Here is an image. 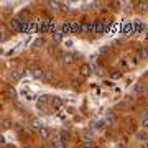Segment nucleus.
<instances>
[{
	"mask_svg": "<svg viewBox=\"0 0 148 148\" xmlns=\"http://www.w3.org/2000/svg\"><path fill=\"white\" fill-rule=\"evenodd\" d=\"M53 76H54V73L48 69L46 73H45V79H43V81H51V79H53Z\"/></svg>",
	"mask_w": 148,
	"mask_h": 148,
	"instance_id": "2eb2a0df",
	"label": "nucleus"
},
{
	"mask_svg": "<svg viewBox=\"0 0 148 148\" xmlns=\"http://www.w3.org/2000/svg\"><path fill=\"white\" fill-rule=\"evenodd\" d=\"M94 125V128H97V130H102V128L106 127V120H97L95 123H92Z\"/></svg>",
	"mask_w": 148,
	"mask_h": 148,
	"instance_id": "9d476101",
	"label": "nucleus"
},
{
	"mask_svg": "<svg viewBox=\"0 0 148 148\" xmlns=\"http://www.w3.org/2000/svg\"><path fill=\"white\" fill-rule=\"evenodd\" d=\"M137 56L138 59H147L148 58V48L147 46H142L137 49Z\"/></svg>",
	"mask_w": 148,
	"mask_h": 148,
	"instance_id": "7ed1b4c3",
	"label": "nucleus"
},
{
	"mask_svg": "<svg viewBox=\"0 0 148 148\" xmlns=\"http://www.w3.org/2000/svg\"><path fill=\"white\" fill-rule=\"evenodd\" d=\"M145 92V86L140 82V84H135V87H133V94H137V95H140V94H143Z\"/></svg>",
	"mask_w": 148,
	"mask_h": 148,
	"instance_id": "0eeeda50",
	"label": "nucleus"
},
{
	"mask_svg": "<svg viewBox=\"0 0 148 148\" xmlns=\"http://www.w3.org/2000/svg\"><path fill=\"white\" fill-rule=\"evenodd\" d=\"M71 28H73V27H71V25H64V27H63V33H66V32H71Z\"/></svg>",
	"mask_w": 148,
	"mask_h": 148,
	"instance_id": "412c9836",
	"label": "nucleus"
},
{
	"mask_svg": "<svg viewBox=\"0 0 148 148\" xmlns=\"http://www.w3.org/2000/svg\"><path fill=\"white\" fill-rule=\"evenodd\" d=\"M49 5H51V10H54V12L59 10V3L58 2H49Z\"/></svg>",
	"mask_w": 148,
	"mask_h": 148,
	"instance_id": "6ab92c4d",
	"label": "nucleus"
},
{
	"mask_svg": "<svg viewBox=\"0 0 148 148\" xmlns=\"http://www.w3.org/2000/svg\"><path fill=\"white\" fill-rule=\"evenodd\" d=\"M74 61V56L73 54H63V63L64 64H71Z\"/></svg>",
	"mask_w": 148,
	"mask_h": 148,
	"instance_id": "1a4fd4ad",
	"label": "nucleus"
},
{
	"mask_svg": "<svg viewBox=\"0 0 148 148\" xmlns=\"http://www.w3.org/2000/svg\"><path fill=\"white\" fill-rule=\"evenodd\" d=\"M12 27H13V28H16V30H20V28H21V21L18 20V18H16V20H13V21H12Z\"/></svg>",
	"mask_w": 148,
	"mask_h": 148,
	"instance_id": "dca6fc26",
	"label": "nucleus"
},
{
	"mask_svg": "<svg viewBox=\"0 0 148 148\" xmlns=\"http://www.w3.org/2000/svg\"><path fill=\"white\" fill-rule=\"evenodd\" d=\"M32 127L35 128V130H38V132H40L41 125H40V120H38V119H33V120H32Z\"/></svg>",
	"mask_w": 148,
	"mask_h": 148,
	"instance_id": "4468645a",
	"label": "nucleus"
},
{
	"mask_svg": "<svg viewBox=\"0 0 148 148\" xmlns=\"http://www.w3.org/2000/svg\"><path fill=\"white\" fill-rule=\"evenodd\" d=\"M115 122H117L115 114H114V112H107V115H106V123L107 125H114Z\"/></svg>",
	"mask_w": 148,
	"mask_h": 148,
	"instance_id": "20e7f679",
	"label": "nucleus"
},
{
	"mask_svg": "<svg viewBox=\"0 0 148 148\" xmlns=\"http://www.w3.org/2000/svg\"><path fill=\"white\" fill-rule=\"evenodd\" d=\"M82 142L84 143L94 142V130H84V132H82Z\"/></svg>",
	"mask_w": 148,
	"mask_h": 148,
	"instance_id": "f257e3e1",
	"label": "nucleus"
},
{
	"mask_svg": "<svg viewBox=\"0 0 148 148\" xmlns=\"http://www.w3.org/2000/svg\"><path fill=\"white\" fill-rule=\"evenodd\" d=\"M94 71H95L97 74H99V76H102V74H104V73H102V69L99 68V66H94Z\"/></svg>",
	"mask_w": 148,
	"mask_h": 148,
	"instance_id": "4be33fe9",
	"label": "nucleus"
},
{
	"mask_svg": "<svg viewBox=\"0 0 148 148\" xmlns=\"http://www.w3.org/2000/svg\"><path fill=\"white\" fill-rule=\"evenodd\" d=\"M54 109H59V107H63V99L61 97H53V101H51Z\"/></svg>",
	"mask_w": 148,
	"mask_h": 148,
	"instance_id": "6e6552de",
	"label": "nucleus"
},
{
	"mask_svg": "<svg viewBox=\"0 0 148 148\" xmlns=\"http://www.w3.org/2000/svg\"><path fill=\"white\" fill-rule=\"evenodd\" d=\"M143 119H148V110H145V112H143V115H142V120H143Z\"/></svg>",
	"mask_w": 148,
	"mask_h": 148,
	"instance_id": "bb28decb",
	"label": "nucleus"
},
{
	"mask_svg": "<svg viewBox=\"0 0 148 148\" xmlns=\"http://www.w3.org/2000/svg\"><path fill=\"white\" fill-rule=\"evenodd\" d=\"M138 138H140L142 142H148V135H147L145 132H140V133H138Z\"/></svg>",
	"mask_w": 148,
	"mask_h": 148,
	"instance_id": "f3484780",
	"label": "nucleus"
},
{
	"mask_svg": "<svg viewBox=\"0 0 148 148\" xmlns=\"http://www.w3.org/2000/svg\"><path fill=\"white\" fill-rule=\"evenodd\" d=\"M38 135H40L43 140H48V138H49V135H51V132H49V128L41 127V128H40V132H38Z\"/></svg>",
	"mask_w": 148,
	"mask_h": 148,
	"instance_id": "39448f33",
	"label": "nucleus"
},
{
	"mask_svg": "<svg viewBox=\"0 0 148 148\" xmlns=\"http://www.w3.org/2000/svg\"><path fill=\"white\" fill-rule=\"evenodd\" d=\"M3 127H5V128H10V120H3Z\"/></svg>",
	"mask_w": 148,
	"mask_h": 148,
	"instance_id": "393cba45",
	"label": "nucleus"
},
{
	"mask_svg": "<svg viewBox=\"0 0 148 148\" xmlns=\"http://www.w3.org/2000/svg\"><path fill=\"white\" fill-rule=\"evenodd\" d=\"M35 45H36V46H40V45H45V40H36V41H35Z\"/></svg>",
	"mask_w": 148,
	"mask_h": 148,
	"instance_id": "5701e85b",
	"label": "nucleus"
},
{
	"mask_svg": "<svg viewBox=\"0 0 148 148\" xmlns=\"http://www.w3.org/2000/svg\"><path fill=\"white\" fill-rule=\"evenodd\" d=\"M90 73H92V68H90L89 64H81L79 68V74L82 76V77H87V76H90Z\"/></svg>",
	"mask_w": 148,
	"mask_h": 148,
	"instance_id": "f03ea898",
	"label": "nucleus"
},
{
	"mask_svg": "<svg viewBox=\"0 0 148 148\" xmlns=\"http://www.w3.org/2000/svg\"><path fill=\"white\" fill-rule=\"evenodd\" d=\"M112 79H119V77H122V73L120 71H112Z\"/></svg>",
	"mask_w": 148,
	"mask_h": 148,
	"instance_id": "a211bd4d",
	"label": "nucleus"
},
{
	"mask_svg": "<svg viewBox=\"0 0 148 148\" xmlns=\"http://www.w3.org/2000/svg\"><path fill=\"white\" fill-rule=\"evenodd\" d=\"M45 73H46V71H43V69H35V71H33V77H35V79H45Z\"/></svg>",
	"mask_w": 148,
	"mask_h": 148,
	"instance_id": "423d86ee",
	"label": "nucleus"
},
{
	"mask_svg": "<svg viewBox=\"0 0 148 148\" xmlns=\"http://www.w3.org/2000/svg\"><path fill=\"white\" fill-rule=\"evenodd\" d=\"M7 95H8V97H13V99H15V97H16V90L13 89L12 86H8V87H7Z\"/></svg>",
	"mask_w": 148,
	"mask_h": 148,
	"instance_id": "f8f14e48",
	"label": "nucleus"
},
{
	"mask_svg": "<svg viewBox=\"0 0 148 148\" xmlns=\"http://www.w3.org/2000/svg\"><path fill=\"white\" fill-rule=\"evenodd\" d=\"M82 148H94V145H92V143H84Z\"/></svg>",
	"mask_w": 148,
	"mask_h": 148,
	"instance_id": "a878e982",
	"label": "nucleus"
},
{
	"mask_svg": "<svg viewBox=\"0 0 148 148\" xmlns=\"http://www.w3.org/2000/svg\"><path fill=\"white\" fill-rule=\"evenodd\" d=\"M53 40L54 41H61V40H63V32H54L53 33Z\"/></svg>",
	"mask_w": 148,
	"mask_h": 148,
	"instance_id": "ddd939ff",
	"label": "nucleus"
},
{
	"mask_svg": "<svg viewBox=\"0 0 148 148\" xmlns=\"http://www.w3.org/2000/svg\"><path fill=\"white\" fill-rule=\"evenodd\" d=\"M142 125H143L145 128H148V119H143V120H142Z\"/></svg>",
	"mask_w": 148,
	"mask_h": 148,
	"instance_id": "b1692460",
	"label": "nucleus"
},
{
	"mask_svg": "<svg viewBox=\"0 0 148 148\" xmlns=\"http://www.w3.org/2000/svg\"><path fill=\"white\" fill-rule=\"evenodd\" d=\"M12 77H13V79H20L21 73H20V71H13V73H12Z\"/></svg>",
	"mask_w": 148,
	"mask_h": 148,
	"instance_id": "aec40b11",
	"label": "nucleus"
},
{
	"mask_svg": "<svg viewBox=\"0 0 148 148\" xmlns=\"http://www.w3.org/2000/svg\"><path fill=\"white\" fill-rule=\"evenodd\" d=\"M92 30H94L95 33H102V32H104V25L99 21V23H95L94 27H92Z\"/></svg>",
	"mask_w": 148,
	"mask_h": 148,
	"instance_id": "9b49d317",
	"label": "nucleus"
}]
</instances>
